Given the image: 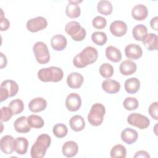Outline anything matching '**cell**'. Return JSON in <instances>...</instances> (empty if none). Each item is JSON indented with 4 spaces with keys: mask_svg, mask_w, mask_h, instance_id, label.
<instances>
[{
    "mask_svg": "<svg viewBox=\"0 0 158 158\" xmlns=\"http://www.w3.org/2000/svg\"><path fill=\"white\" fill-rule=\"evenodd\" d=\"M98 57L97 49L92 46H87L74 57L73 64L77 68H84L95 62Z\"/></svg>",
    "mask_w": 158,
    "mask_h": 158,
    "instance_id": "1",
    "label": "cell"
},
{
    "mask_svg": "<svg viewBox=\"0 0 158 158\" xmlns=\"http://www.w3.org/2000/svg\"><path fill=\"white\" fill-rule=\"evenodd\" d=\"M51 143V137L47 134L39 135L35 143L32 145L30 155L32 158H42L46 152L47 149L50 146Z\"/></svg>",
    "mask_w": 158,
    "mask_h": 158,
    "instance_id": "2",
    "label": "cell"
},
{
    "mask_svg": "<svg viewBox=\"0 0 158 158\" xmlns=\"http://www.w3.org/2000/svg\"><path fill=\"white\" fill-rule=\"evenodd\" d=\"M63 77L64 72L58 67L42 68L38 72V77L43 82H59L62 80Z\"/></svg>",
    "mask_w": 158,
    "mask_h": 158,
    "instance_id": "3",
    "label": "cell"
},
{
    "mask_svg": "<svg viewBox=\"0 0 158 158\" xmlns=\"http://www.w3.org/2000/svg\"><path fill=\"white\" fill-rule=\"evenodd\" d=\"M105 113L106 109L104 105L101 103L94 104L88 114L89 123L94 127L101 125L103 122Z\"/></svg>",
    "mask_w": 158,
    "mask_h": 158,
    "instance_id": "4",
    "label": "cell"
},
{
    "mask_svg": "<svg viewBox=\"0 0 158 158\" xmlns=\"http://www.w3.org/2000/svg\"><path fill=\"white\" fill-rule=\"evenodd\" d=\"M65 32L71 36L73 40L75 41H81L85 39L86 32L83 27L76 21H70L68 22L65 27Z\"/></svg>",
    "mask_w": 158,
    "mask_h": 158,
    "instance_id": "5",
    "label": "cell"
},
{
    "mask_svg": "<svg viewBox=\"0 0 158 158\" xmlns=\"http://www.w3.org/2000/svg\"><path fill=\"white\" fill-rule=\"evenodd\" d=\"M19 91L18 84L12 80L3 81L0 86V101L2 102L8 98H11L17 94Z\"/></svg>",
    "mask_w": 158,
    "mask_h": 158,
    "instance_id": "6",
    "label": "cell"
},
{
    "mask_svg": "<svg viewBox=\"0 0 158 158\" xmlns=\"http://www.w3.org/2000/svg\"><path fill=\"white\" fill-rule=\"evenodd\" d=\"M33 51L36 61L41 64H45L50 60V53L48 46L42 41L36 42L33 46Z\"/></svg>",
    "mask_w": 158,
    "mask_h": 158,
    "instance_id": "7",
    "label": "cell"
},
{
    "mask_svg": "<svg viewBox=\"0 0 158 158\" xmlns=\"http://www.w3.org/2000/svg\"><path fill=\"white\" fill-rule=\"evenodd\" d=\"M128 124L143 130L147 128L150 125V120L146 117L139 113H133L127 117Z\"/></svg>",
    "mask_w": 158,
    "mask_h": 158,
    "instance_id": "8",
    "label": "cell"
},
{
    "mask_svg": "<svg viewBox=\"0 0 158 158\" xmlns=\"http://www.w3.org/2000/svg\"><path fill=\"white\" fill-rule=\"evenodd\" d=\"M47 25V20L44 17L41 16L36 17L35 18L28 20L26 24L27 30L32 33L41 31L46 28Z\"/></svg>",
    "mask_w": 158,
    "mask_h": 158,
    "instance_id": "9",
    "label": "cell"
},
{
    "mask_svg": "<svg viewBox=\"0 0 158 158\" xmlns=\"http://www.w3.org/2000/svg\"><path fill=\"white\" fill-rule=\"evenodd\" d=\"M65 104L67 109L69 111H77L81 105V97L77 93H71L67 96Z\"/></svg>",
    "mask_w": 158,
    "mask_h": 158,
    "instance_id": "10",
    "label": "cell"
},
{
    "mask_svg": "<svg viewBox=\"0 0 158 158\" xmlns=\"http://www.w3.org/2000/svg\"><path fill=\"white\" fill-rule=\"evenodd\" d=\"M15 139L10 135H5L0 140L1 150L6 154H11L14 151Z\"/></svg>",
    "mask_w": 158,
    "mask_h": 158,
    "instance_id": "11",
    "label": "cell"
},
{
    "mask_svg": "<svg viewBox=\"0 0 158 158\" xmlns=\"http://www.w3.org/2000/svg\"><path fill=\"white\" fill-rule=\"evenodd\" d=\"M109 30L114 36L120 37L126 34L127 31V25L123 21L115 20L111 23Z\"/></svg>",
    "mask_w": 158,
    "mask_h": 158,
    "instance_id": "12",
    "label": "cell"
},
{
    "mask_svg": "<svg viewBox=\"0 0 158 158\" xmlns=\"http://www.w3.org/2000/svg\"><path fill=\"white\" fill-rule=\"evenodd\" d=\"M125 54L128 59L136 60L142 56L143 50L139 45L132 43L125 47Z\"/></svg>",
    "mask_w": 158,
    "mask_h": 158,
    "instance_id": "13",
    "label": "cell"
},
{
    "mask_svg": "<svg viewBox=\"0 0 158 158\" xmlns=\"http://www.w3.org/2000/svg\"><path fill=\"white\" fill-rule=\"evenodd\" d=\"M83 77L78 72H72L67 77V85L73 89L80 88L83 83Z\"/></svg>",
    "mask_w": 158,
    "mask_h": 158,
    "instance_id": "14",
    "label": "cell"
},
{
    "mask_svg": "<svg viewBox=\"0 0 158 158\" xmlns=\"http://www.w3.org/2000/svg\"><path fill=\"white\" fill-rule=\"evenodd\" d=\"M80 2H81V1H69L65 9V14L67 17L71 19H75L80 15L81 10L78 6Z\"/></svg>",
    "mask_w": 158,
    "mask_h": 158,
    "instance_id": "15",
    "label": "cell"
},
{
    "mask_svg": "<svg viewBox=\"0 0 158 158\" xmlns=\"http://www.w3.org/2000/svg\"><path fill=\"white\" fill-rule=\"evenodd\" d=\"M78 151V144L73 141H68L64 143L62 147V154L67 157H72L76 156Z\"/></svg>",
    "mask_w": 158,
    "mask_h": 158,
    "instance_id": "16",
    "label": "cell"
},
{
    "mask_svg": "<svg viewBox=\"0 0 158 158\" xmlns=\"http://www.w3.org/2000/svg\"><path fill=\"white\" fill-rule=\"evenodd\" d=\"M148 15V10L146 6L139 4L135 6L131 10L133 18L138 21L144 20Z\"/></svg>",
    "mask_w": 158,
    "mask_h": 158,
    "instance_id": "17",
    "label": "cell"
},
{
    "mask_svg": "<svg viewBox=\"0 0 158 158\" xmlns=\"http://www.w3.org/2000/svg\"><path fill=\"white\" fill-rule=\"evenodd\" d=\"M47 107V101L43 98H36L28 103V109L32 112H39L44 110Z\"/></svg>",
    "mask_w": 158,
    "mask_h": 158,
    "instance_id": "18",
    "label": "cell"
},
{
    "mask_svg": "<svg viewBox=\"0 0 158 158\" xmlns=\"http://www.w3.org/2000/svg\"><path fill=\"white\" fill-rule=\"evenodd\" d=\"M120 136L122 140L124 143L128 144H131L137 140L138 134L135 130L130 128H126L121 132Z\"/></svg>",
    "mask_w": 158,
    "mask_h": 158,
    "instance_id": "19",
    "label": "cell"
},
{
    "mask_svg": "<svg viewBox=\"0 0 158 158\" xmlns=\"http://www.w3.org/2000/svg\"><path fill=\"white\" fill-rule=\"evenodd\" d=\"M67 38L62 35L58 34L54 35L51 40V44L54 50L61 51L64 49L67 46Z\"/></svg>",
    "mask_w": 158,
    "mask_h": 158,
    "instance_id": "20",
    "label": "cell"
},
{
    "mask_svg": "<svg viewBox=\"0 0 158 158\" xmlns=\"http://www.w3.org/2000/svg\"><path fill=\"white\" fill-rule=\"evenodd\" d=\"M137 66L135 62L130 60H125L121 62L119 66L120 73L125 76L133 74L136 71Z\"/></svg>",
    "mask_w": 158,
    "mask_h": 158,
    "instance_id": "21",
    "label": "cell"
},
{
    "mask_svg": "<svg viewBox=\"0 0 158 158\" xmlns=\"http://www.w3.org/2000/svg\"><path fill=\"white\" fill-rule=\"evenodd\" d=\"M102 88L109 94H115L120 91V84L116 80L107 79L102 81Z\"/></svg>",
    "mask_w": 158,
    "mask_h": 158,
    "instance_id": "22",
    "label": "cell"
},
{
    "mask_svg": "<svg viewBox=\"0 0 158 158\" xmlns=\"http://www.w3.org/2000/svg\"><path fill=\"white\" fill-rule=\"evenodd\" d=\"M14 127L15 131L20 133H27L31 130V127L27 122V117L25 116L17 118L14 122Z\"/></svg>",
    "mask_w": 158,
    "mask_h": 158,
    "instance_id": "23",
    "label": "cell"
},
{
    "mask_svg": "<svg viewBox=\"0 0 158 158\" xmlns=\"http://www.w3.org/2000/svg\"><path fill=\"white\" fill-rule=\"evenodd\" d=\"M142 41L148 50L151 51L157 49V35L156 34L152 33L147 34Z\"/></svg>",
    "mask_w": 158,
    "mask_h": 158,
    "instance_id": "24",
    "label": "cell"
},
{
    "mask_svg": "<svg viewBox=\"0 0 158 158\" xmlns=\"http://www.w3.org/2000/svg\"><path fill=\"white\" fill-rule=\"evenodd\" d=\"M124 87L128 93L135 94L140 88V81L136 77L130 78L125 81Z\"/></svg>",
    "mask_w": 158,
    "mask_h": 158,
    "instance_id": "25",
    "label": "cell"
},
{
    "mask_svg": "<svg viewBox=\"0 0 158 158\" xmlns=\"http://www.w3.org/2000/svg\"><path fill=\"white\" fill-rule=\"evenodd\" d=\"M106 57L113 62H118L122 59V53L115 46H109L105 51Z\"/></svg>",
    "mask_w": 158,
    "mask_h": 158,
    "instance_id": "26",
    "label": "cell"
},
{
    "mask_svg": "<svg viewBox=\"0 0 158 158\" xmlns=\"http://www.w3.org/2000/svg\"><path fill=\"white\" fill-rule=\"evenodd\" d=\"M28 141L24 137H18L15 139L14 151L20 155L25 154L28 150Z\"/></svg>",
    "mask_w": 158,
    "mask_h": 158,
    "instance_id": "27",
    "label": "cell"
},
{
    "mask_svg": "<svg viewBox=\"0 0 158 158\" xmlns=\"http://www.w3.org/2000/svg\"><path fill=\"white\" fill-rule=\"evenodd\" d=\"M69 124L72 130L75 131H80L85 127V120L80 115H75L70 119Z\"/></svg>",
    "mask_w": 158,
    "mask_h": 158,
    "instance_id": "28",
    "label": "cell"
},
{
    "mask_svg": "<svg viewBox=\"0 0 158 158\" xmlns=\"http://www.w3.org/2000/svg\"><path fill=\"white\" fill-rule=\"evenodd\" d=\"M132 34L136 41H142L144 36L148 34L147 27L143 24H138L133 28Z\"/></svg>",
    "mask_w": 158,
    "mask_h": 158,
    "instance_id": "29",
    "label": "cell"
},
{
    "mask_svg": "<svg viewBox=\"0 0 158 158\" xmlns=\"http://www.w3.org/2000/svg\"><path fill=\"white\" fill-rule=\"evenodd\" d=\"M97 10L99 13L102 15H109L112 13L113 7L110 1L106 0H101L98 3Z\"/></svg>",
    "mask_w": 158,
    "mask_h": 158,
    "instance_id": "30",
    "label": "cell"
},
{
    "mask_svg": "<svg viewBox=\"0 0 158 158\" xmlns=\"http://www.w3.org/2000/svg\"><path fill=\"white\" fill-rule=\"evenodd\" d=\"M27 122L31 128H41L44 126V122L43 119L37 115H30L27 117Z\"/></svg>",
    "mask_w": 158,
    "mask_h": 158,
    "instance_id": "31",
    "label": "cell"
},
{
    "mask_svg": "<svg viewBox=\"0 0 158 158\" xmlns=\"http://www.w3.org/2000/svg\"><path fill=\"white\" fill-rule=\"evenodd\" d=\"M110 154L111 158H125L127 156V149L122 144H116L112 148Z\"/></svg>",
    "mask_w": 158,
    "mask_h": 158,
    "instance_id": "32",
    "label": "cell"
},
{
    "mask_svg": "<svg viewBox=\"0 0 158 158\" xmlns=\"http://www.w3.org/2000/svg\"><path fill=\"white\" fill-rule=\"evenodd\" d=\"M91 40L94 44L102 46L107 42V37L106 34L102 31H95L91 35Z\"/></svg>",
    "mask_w": 158,
    "mask_h": 158,
    "instance_id": "33",
    "label": "cell"
},
{
    "mask_svg": "<svg viewBox=\"0 0 158 158\" xmlns=\"http://www.w3.org/2000/svg\"><path fill=\"white\" fill-rule=\"evenodd\" d=\"M100 75L106 78H109L114 74V68L112 65L109 63H104L99 67Z\"/></svg>",
    "mask_w": 158,
    "mask_h": 158,
    "instance_id": "34",
    "label": "cell"
},
{
    "mask_svg": "<svg viewBox=\"0 0 158 158\" xmlns=\"http://www.w3.org/2000/svg\"><path fill=\"white\" fill-rule=\"evenodd\" d=\"M52 132L56 137L62 138L67 135L68 129L65 125L63 123H57L53 127Z\"/></svg>",
    "mask_w": 158,
    "mask_h": 158,
    "instance_id": "35",
    "label": "cell"
},
{
    "mask_svg": "<svg viewBox=\"0 0 158 158\" xmlns=\"http://www.w3.org/2000/svg\"><path fill=\"white\" fill-rule=\"evenodd\" d=\"M9 107L12 109L14 115H17L20 114L24 109L23 102L20 99H16L12 100L9 104Z\"/></svg>",
    "mask_w": 158,
    "mask_h": 158,
    "instance_id": "36",
    "label": "cell"
},
{
    "mask_svg": "<svg viewBox=\"0 0 158 158\" xmlns=\"http://www.w3.org/2000/svg\"><path fill=\"white\" fill-rule=\"evenodd\" d=\"M123 105L126 110H134L138 107L139 102L138 99L134 97H127L124 99Z\"/></svg>",
    "mask_w": 158,
    "mask_h": 158,
    "instance_id": "37",
    "label": "cell"
},
{
    "mask_svg": "<svg viewBox=\"0 0 158 158\" xmlns=\"http://www.w3.org/2000/svg\"><path fill=\"white\" fill-rule=\"evenodd\" d=\"M14 113L9 107H2L1 109V122H7L13 116Z\"/></svg>",
    "mask_w": 158,
    "mask_h": 158,
    "instance_id": "38",
    "label": "cell"
},
{
    "mask_svg": "<svg viewBox=\"0 0 158 158\" xmlns=\"http://www.w3.org/2000/svg\"><path fill=\"white\" fill-rule=\"evenodd\" d=\"M92 24L93 26L96 29H102L106 27L107 20L104 17L98 15L93 19Z\"/></svg>",
    "mask_w": 158,
    "mask_h": 158,
    "instance_id": "39",
    "label": "cell"
},
{
    "mask_svg": "<svg viewBox=\"0 0 158 158\" xmlns=\"http://www.w3.org/2000/svg\"><path fill=\"white\" fill-rule=\"evenodd\" d=\"M157 107H158V102L157 101L152 102L149 107L148 111L149 114L154 120H157Z\"/></svg>",
    "mask_w": 158,
    "mask_h": 158,
    "instance_id": "40",
    "label": "cell"
},
{
    "mask_svg": "<svg viewBox=\"0 0 158 158\" xmlns=\"http://www.w3.org/2000/svg\"><path fill=\"white\" fill-rule=\"evenodd\" d=\"M1 20H0V25H1V31H6L8 30L10 27V22L9 20L4 17V12L2 9H1Z\"/></svg>",
    "mask_w": 158,
    "mask_h": 158,
    "instance_id": "41",
    "label": "cell"
},
{
    "mask_svg": "<svg viewBox=\"0 0 158 158\" xmlns=\"http://www.w3.org/2000/svg\"><path fill=\"white\" fill-rule=\"evenodd\" d=\"M135 158L136 157H142V158H149L150 157V155L149 154V153L145 151H137L135 154L133 156Z\"/></svg>",
    "mask_w": 158,
    "mask_h": 158,
    "instance_id": "42",
    "label": "cell"
},
{
    "mask_svg": "<svg viewBox=\"0 0 158 158\" xmlns=\"http://www.w3.org/2000/svg\"><path fill=\"white\" fill-rule=\"evenodd\" d=\"M150 25L151 27L157 31L158 30V17L157 16H155L153 18L151 19V21H150Z\"/></svg>",
    "mask_w": 158,
    "mask_h": 158,
    "instance_id": "43",
    "label": "cell"
},
{
    "mask_svg": "<svg viewBox=\"0 0 158 158\" xmlns=\"http://www.w3.org/2000/svg\"><path fill=\"white\" fill-rule=\"evenodd\" d=\"M0 54H1V69H2L7 65V60L6 56L2 52H0Z\"/></svg>",
    "mask_w": 158,
    "mask_h": 158,
    "instance_id": "44",
    "label": "cell"
}]
</instances>
